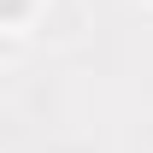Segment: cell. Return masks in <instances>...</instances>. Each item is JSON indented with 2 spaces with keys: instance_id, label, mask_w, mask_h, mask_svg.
I'll list each match as a JSON object with an SVG mask.
<instances>
[{
  "instance_id": "obj_1",
  "label": "cell",
  "mask_w": 153,
  "mask_h": 153,
  "mask_svg": "<svg viewBox=\"0 0 153 153\" xmlns=\"http://www.w3.org/2000/svg\"><path fill=\"white\" fill-rule=\"evenodd\" d=\"M18 12H24V0H6V18H18Z\"/></svg>"
}]
</instances>
